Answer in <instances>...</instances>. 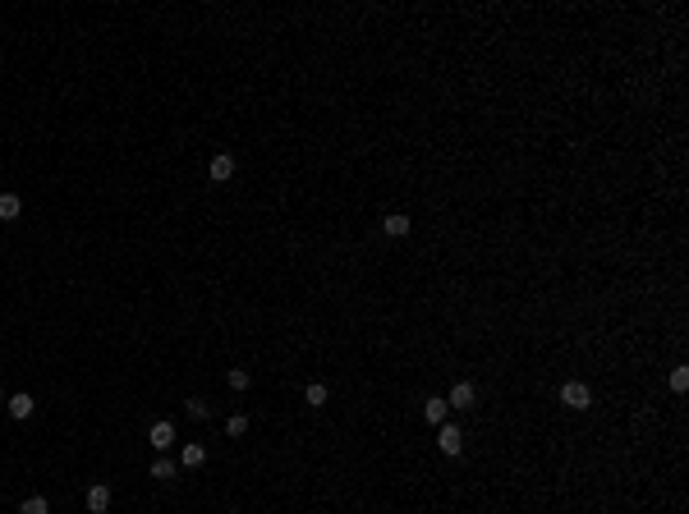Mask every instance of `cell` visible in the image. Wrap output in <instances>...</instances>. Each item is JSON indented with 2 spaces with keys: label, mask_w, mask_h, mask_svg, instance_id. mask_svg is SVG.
Here are the masks:
<instances>
[{
  "label": "cell",
  "mask_w": 689,
  "mask_h": 514,
  "mask_svg": "<svg viewBox=\"0 0 689 514\" xmlns=\"http://www.w3.org/2000/svg\"><path fill=\"white\" fill-rule=\"evenodd\" d=\"M446 408H450V404H446L442 395H432L428 404H423V418H428V423H437V427H442V423H446Z\"/></svg>",
  "instance_id": "10"
},
{
  "label": "cell",
  "mask_w": 689,
  "mask_h": 514,
  "mask_svg": "<svg viewBox=\"0 0 689 514\" xmlns=\"http://www.w3.org/2000/svg\"><path fill=\"white\" fill-rule=\"evenodd\" d=\"M464 450V437H459V427L442 423V454H459Z\"/></svg>",
  "instance_id": "8"
},
{
  "label": "cell",
  "mask_w": 689,
  "mask_h": 514,
  "mask_svg": "<svg viewBox=\"0 0 689 514\" xmlns=\"http://www.w3.org/2000/svg\"><path fill=\"white\" fill-rule=\"evenodd\" d=\"M561 404H566V408H588V404H593V395H588L583 381H566V386H561Z\"/></svg>",
  "instance_id": "1"
},
{
  "label": "cell",
  "mask_w": 689,
  "mask_h": 514,
  "mask_svg": "<svg viewBox=\"0 0 689 514\" xmlns=\"http://www.w3.org/2000/svg\"><path fill=\"white\" fill-rule=\"evenodd\" d=\"M685 386H689V372H685V367H675V372H671V391H685Z\"/></svg>",
  "instance_id": "18"
},
{
  "label": "cell",
  "mask_w": 689,
  "mask_h": 514,
  "mask_svg": "<svg viewBox=\"0 0 689 514\" xmlns=\"http://www.w3.org/2000/svg\"><path fill=\"white\" fill-rule=\"evenodd\" d=\"M212 408H207V400H189V418H207Z\"/></svg>",
  "instance_id": "17"
},
{
  "label": "cell",
  "mask_w": 689,
  "mask_h": 514,
  "mask_svg": "<svg viewBox=\"0 0 689 514\" xmlns=\"http://www.w3.org/2000/svg\"><path fill=\"white\" fill-rule=\"evenodd\" d=\"M5 408H10L14 418H32V408H37V400H32L28 391H19V395H10V404H5Z\"/></svg>",
  "instance_id": "6"
},
{
  "label": "cell",
  "mask_w": 689,
  "mask_h": 514,
  "mask_svg": "<svg viewBox=\"0 0 689 514\" xmlns=\"http://www.w3.org/2000/svg\"><path fill=\"white\" fill-rule=\"evenodd\" d=\"M147 441H152V450H170L175 445V423H152V432H147Z\"/></svg>",
  "instance_id": "2"
},
{
  "label": "cell",
  "mask_w": 689,
  "mask_h": 514,
  "mask_svg": "<svg viewBox=\"0 0 689 514\" xmlns=\"http://www.w3.org/2000/svg\"><path fill=\"white\" fill-rule=\"evenodd\" d=\"M304 400H308V404H313V408H322V404H326V400H331V391H326L322 381H313V386H308V391H304Z\"/></svg>",
  "instance_id": "12"
},
{
  "label": "cell",
  "mask_w": 689,
  "mask_h": 514,
  "mask_svg": "<svg viewBox=\"0 0 689 514\" xmlns=\"http://www.w3.org/2000/svg\"><path fill=\"white\" fill-rule=\"evenodd\" d=\"M19 212H23V202H19V193H0V221H14Z\"/></svg>",
  "instance_id": "11"
},
{
  "label": "cell",
  "mask_w": 689,
  "mask_h": 514,
  "mask_svg": "<svg viewBox=\"0 0 689 514\" xmlns=\"http://www.w3.org/2000/svg\"><path fill=\"white\" fill-rule=\"evenodd\" d=\"M244 432H248V418H244V413H234V418L226 423V437H244Z\"/></svg>",
  "instance_id": "16"
},
{
  "label": "cell",
  "mask_w": 689,
  "mask_h": 514,
  "mask_svg": "<svg viewBox=\"0 0 689 514\" xmlns=\"http://www.w3.org/2000/svg\"><path fill=\"white\" fill-rule=\"evenodd\" d=\"M88 510H92V514H106V510H110V487H106V482L88 487Z\"/></svg>",
  "instance_id": "4"
},
{
  "label": "cell",
  "mask_w": 689,
  "mask_h": 514,
  "mask_svg": "<svg viewBox=\"0 0 689 514\" xmlns=\"http://www.w3.org/2000/svg\"><path fill=\"white\" fill-rule=\"evenodd\" d=\"M226 381L234 386V391H248V372H244V367H230V372H226Z\"/></svg>",
  "instance_id": "15"
},
{
  "label": "cell",
  "mask_w": 689,
  "mask_h": 514,
  "mask_svg": "<svg viewBox=\"0 0 689 514\" xmlns=\"http://www.w3.org/2000/svg\"><path fill=\"white\" fill-rule=\"evenodd\" d=\"M474 400H478V391L469 386V381H459L455 391H450V400H446V404H450V408H474Z\"/></svg>",
  "instance_id": "5"
},
{
  "label": "cell",
  "mask_w": 689,
  "mask_h": 514,
  "mask_svg": "<svg viewBox=\"0 0 689 514\" xmlns=\"http://www.w3.org/2000/svg\"><path fill=\"white\" fill-rule=\"evenodd\" d=\"M202 464H207V450H202L198 441H189L184 454H180V469H202Z\"/></svg>",
  "instance_id": "7"
},
{
  "label": "cell",
  "mask_w": 689,
  "mask_h": 514,
  "mask_svg": "<svg viewBox=\"0 0 689 514\" xmlns=\"http://www.w3.org/2000/svg\"><path fill=\"white\" fill-rule=\"evenodd\" d=\"M207 175H212L216 184H226L230 175H234V156H226V151H216V156H212V166H207Z\"/></svg>",
  "instance_id": "3"
},
{
  "label": "cell",
  "mask_w": 689,
  "mask_h": 514,
  "mask_svg": "<svg viewBox=\"0 0 689 514\" xmlns=\"http://www.w3.org/2000/svg\"><path fill=\"white\" fill-rule=\"evenodd\" d=\"M19 514H51V500H46V496H28L23 505H19Z\"/></svg>",
  "instance_id": "13"
},
{
  "label": "cell",
  "mask_w": 689,
  "mask_h": 514,
  "mask_svg": "<svg viewBox=\"0 0 689 514\" xmlns=\"http://www.w3.org/2000/svg\"><path fill=\"white\" fill-rule=\"evenodd\" d=\"M175 473H180V464H170V459H156V464H152V478H156V482H170Z\"/></svg>",
  "instance_id": "14"
},
{
  "label": "cell",
  "mask_w": 689,
  "mask_h": 514,
  "mask_svg": "<svg viewBox=\"0 0 689 514\" xmlns=\"http://www.w3.org/2000/svg\"><path fill=\"white\" fill-rule=\"evenodd\" d=\"M382 230H386V234H391V239H404V234H409V216L391 212V216H386V221H382Z\"/></svg>",
  "instance_id": "9"
}]
</instances>
